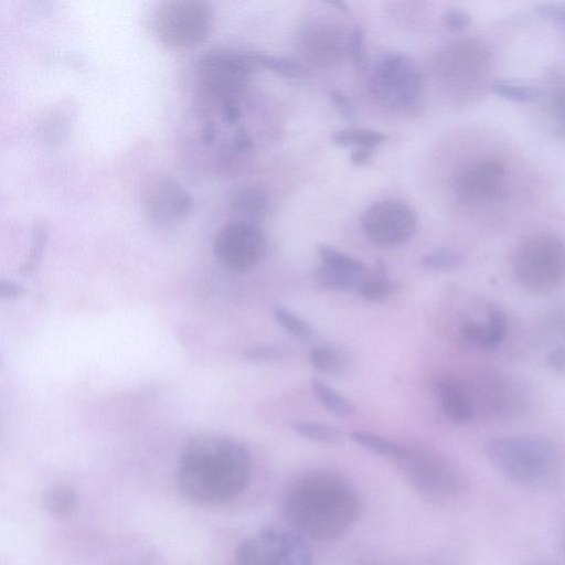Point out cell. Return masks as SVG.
Wrapping results in <instances>:
<instances>
[{
  "label": "cell",
  "instance_id": "d6986e66",
  "mask_svg": "<svg viewBox=\"0 0 565 565\" xmlns=\"http://www.w3.org/2000/svg\"><path fill=\"white\" fill-rule=\"evenodd\" d=\"M311 366L320 373L330 376H341L349 371L348 355L331 347H318L310 352Z\"/></svg>",
  "mask_w": 565,
  "mask_h": 565
},
{
  "label": "cell",
  "instance_id": "e575fe53",
  "mask_svg": "<svg viewBox=\"0 0 565 565\" xmlns=\"http://www.w3.org/2000/svg\"><path fill=\"white\" fill-rule=\"evenodd\" d=\"M332 103L337 111L347 120H353L356 117L352 100L341 90L335 89L331 94Z\"/></svg>",
  "mask_w": 565,
  "mask_h": 565
},
{
  "label": "cell",
  "instance_id": "7402d4cb",
  "mask_svg": "<svg viewBox=\"0 0 565 565\" xmlns=\"http://www.w3.org/2000/svg\"><path fill=\"white\" fill-rule=\"evenodd\" d=\"M318 254L322 264L353 275L364 276L365 266L358 259L337 250L326 244L318 245Z\"/></svg>",
  "mask_w": 565,
  "mask_h": 565
},
{
  "label": "cell",
  "instance_id": "7bdbcfd3",
  "mask_svg": "<svg viewBox=\"0 0 565 565\" xmlns=\"http://www.w3.org/2000/svg\"><path fill=\"white\" fill-rule=\"evenodd\" d=\"M328 3L331 6H335L339 10H341L344 13L349 12L347 4L340 0H331V1H328Z\"/></svg>",
  "mask_w": 565,
  "mask_h": 565
},
{
  "label": "cell",
  "instance_id": "f6af8a7d",
  "mask_svg": "<svg viewBox=\"0 0 565 565\" xmlns=\"http://www.w3.org/2000/svg\"><path fill=\"white\" fill-rule=\"evenodd\" d=\"M558 106L561 108L562 116L564 117V120H565V92L561 95Z\"/></svg>",
  "mask_w": 565,
  "mask_h": 565
},
{
  "label": "cell",
  "instance_id": "5bb4252c",
  "mask_svg": "<svg viewBox=\"0 0 565 565\" xmlns=\"http://www.w3.org/2000/svg\"><path fill=\"white\" fill-rule=\"evenodd\" d=\"M508 331L505 315L497 307L489 306L484 317L466 321L463 338L481 349H494L504 340Z\"/></svg>",
  "mask_w": 565,
  "mask_h": 565
},
{
  "label": "cell",
  "instance_id": "f1b7e54d",
  "mask_svg": "<svg viewBox=\"0 0 565 565\" xmlns=\"http://www.w3.org/2000/svg\"><path fill=\"white\" fill-rule=\"evenodd\" d=\"M288 356V350L277 344H264L248 348L243 353V359L250 363H278Z\"/></svg>",
  "mask_w": 565,
  "mask_h": 565
},
{
  "label": "cell",
  "instance_id": "ffe728a7",
  "mask_svg": "<svg viewBox=\"0 0 565 565\" xmlns=\"http://www.w3.org/2000/svg\"><path fill=\"white\" fill-rule=\"evenodd\" d=\"M310 386L318 402L330 413L338 417H348L353 413L351 402L320 379L312 377Z\"/></svg>",
  "mask_w": 565,
  "mask_h": 565
},
{
  "label": "cell",
  "instance_id": "4fadbf2b",
  "mask_svg": "<svg viewBox=\"0 0 565 565\" xmlns=\"http://www.w3.org/2000/svg\"><path fill=\"white\" fill-rule=\"evenodd\" d=\"M504 170L495 162H483L467 170L457 190L467 199L494 200L503 191Z\"/></svg>",
  "mask_w": 565,
  "mask_h": 565
},
{
  "label": "cell",
  "instance_id": "d590c367",
  "mask_svg": "<svg viewBox=\"0 0 565 565\" xmlns=\"http://www.w3.org/2000/svg\"><path fill=\"white\" fill-rule=\"evenodd\" d=\"M536 11L565 32V7L545 3L539 4Z\"/></svg>",
  "mask_w": 565,
  "mask_h": 565
},
{
  "label": "cell",
  "instance_id": "9c48e42d",
  "mask_svg": "<svg viewBox=\"0 0 565 565\" xmlns=\"http://www.w3.org/2000/svg\"><path fill=\"white\" fill-rule=\"evenodd\" d=\"M254 53L214 50L198 61V73L205 88L223 105L237 103L257 67Z\"/></svg>",
  "mask_w": 565,
  "mask_h": 565
},
{
  "label": "cell",
  "instance_id": "7c38bea8",
  "mask_svg": "<svg viewBox=\"0 0 565 565\" xmlns=\"http://www.w3.org/2000/svg\"><path fill=\"white\" fill-rule=\"evenodd\" d=\"M141 204L149 221L157 225H172L190 213L192 199L173 179L156 175L145 185Z\"/></svg>",
  "mask_w": 565,
  "mask_h": 565
},
{
  "label": "cell",
  "instance_id": "8992f818",
  "mask_svg": "<svg viewBox=\"0 0 565 565\" xmlns=\"http://www.w3.org/2000/svg\"><path fill=\"white\" fill-rule=\"evenodd\" d=\"M211 6L201 0L161 2L153 14V31L170 49H186L204 41L212 25Z\"/></svg>",
  "mask_w": 565,
  "mask_h": 565
},
{
  "label": "cell",
  "instance_id": "cb8c5ba5",
  "mask_svg": "<svg viewBox=\"0 0 565 565\" xmlns=\"http://www.w3.org/2000/svg\"><path fill=\"white\" fill-rule=\"evenodd\" d=\"M274 317L279 326L291 337L301 341H308L313 337L312 327L288 309L276 306L274 308Z\"/></svg>",
  "mask_w": 565,
  "mask_h": 565
},
{
  "label": "cell",
  "instance_id": "8fae6325",
  "mask_svg": "<svg viewBox=\"0 0 565 565\" xmlns=\"http://www.w3.org/2000/svg\"><path fill=\"white\" fill-rule=\"evenodd\" d=\"M365 235L381 246H399L408 242L416 232L417 217L404 202L381 201L365 210L361 217Z\"/></svg>",
  "mask_w": 565,
  "mask_h": 565
},
{
  "label": "cell",
  "instance_id": "9a60e30c",
  "mask_svg": "<svg viewBox=\"0 0 565 565\" xmlns=\"http://www.w3.org/2000/svg\"><path fill=\"white\" fill-rule=\"evenodd\" d=\"M438 391L441 407L452 422L463 425L475 418V405L466 386L455 381H444Z\"/></svg>",
  "mask_w": 565,
  "mask_h": 565
},
{
  "label": "cell",
  "instance_id": "603a6c76",
  "mask_svg": "<svg viewBox=\"0 0 565 565\" xmlns=\"http://www.w3.org/2000/svg\"><path fill=\"white\" fill-rule=\"evenodd\" d=\"M49 237V228L45 222H36L32 230L30 253L23 265L21 274L24 276H33L40 267L43 250Z\"/></svg>",
  "mask_w": 565,
  "mask_h": 565
},
{
  "label": "cell",
  "instance_id": "ac0fdd59",
  "mask_svg": "<svg viewBox=\"0 0 565 565\" xmlns=\"http://www.w3.org/2000/svg\"><path fill=\"white\" fill-rule=\"evenodd\" d=\"M311 276L319 286L337 291L359 289L364 280V276L341 271L322 263L312 268Z\"/></svg>",
  "mask_w": 565,
  "mask_h": 565
},
{
  "label": "cell",
  "instance_id": "44dd1931",
  "mask_svg": "<svg viewBox=\"0 0 565 565\" xmlns=\"http://www.w3.org/2000/svg\"><path fill=\"white\" fill-rule=\"evenodd\" d=\"M386 139L387 136L383 132L362 128L339 130L332 136V142L338 146H358L359 148L365 147L372 149L383 143Z\"/></svg>",
  "mask_w": 565,
  "mask_h": 565
},
{
  "label": "cell",
  "instance_id": "83f0119b",
  "mask_svg": "<svg viewBox=\"0 0 565 565\" xmlns=\"http://www.w3.org/2000/svg\"><path fill=\"white\" fill-rule=\"evenodd\" d=\"M461 255L450 248L435 249L422 259V266L429 271H447L460 266Z\"/></svg>",
  "mask_w": 565,
  "mask_h": 565
},
{
  "label": "cell",
  "instance_id": "836d02e7",
  "mask_svg": "<svg viewBox=\"0 0 565 565\" xmlns=\"http://www.w3.org/2000/svg\"><path fill=\"white\" fill-rule=\"evenodd\" d=\"M444 24L450 31H461L468 28L471 22V15L461 9H450L444 14Z\"/></svg>",
  "mask_w": 565,
  "mask_h": 565
},
{
  "label": "cell",
  "instance_id": "5b68a950",
  "mask_svg": "<svg viewBox=\"0 0 565 565\" xmlns=\"http://www.w3.org/2000/svg\"><path fill=\"white\" fill-rule=\"evenodd\" d=\"M391 459L408 483L428 500H448L465 489L462 473L439 455L399 447L398 452Z\"/></svg>",
  "mask_w": 565,
  "mask_h": 565
},
{
  "label": "cell",
  "instance_id": "d6a6232c",
  "mask_svg": "<svg viewBox=\"0 0 565 565\" xmlns=\"http://www.w3.org/2000/svg\"><path fill=\"white\" fill-rule=\"evenodd\" d=\"M547 331L556 339L555 347L565 348V309L550 315L545 321Z\"/></svg>",
  "mask_w": 565,
  "mask_h": 565
},
{
  "label": "cell",
  "instance_id": "3957f363",
  "mask_svg": "<svg viewBox=\"0 0 565 565\" xmlns=\"http://www.w3.org/2000/svg\"><path fill=\"white\" fill-rule=\"evenodd\" d=\"M490 465L511 482L532 489L555 486L563 473L564 458L558 446L537 436H505L484 446Z\"/></svg>",
  "mask_w": 565,
  "mask_h": 565
},
{
  "label": "cell",
  "instance_id": "30bf717a",
  "mask_svg": "<svg viewBox=\"0 0 565 565\" xmlns=\"http://www.w3.org/2000/svg\"><path fill=\"white\" fill-rule=\"evenodd\" d=\"M214 255L227 269L245 273L255 268L265 257L267 241L258 224L235 220L217 232Z\"/></svg>",
  "mask_w": 565,
  "mask_h": 565
},
{
  "label": "cell",
  "instance_id": "f35d334b",
  "mask_svg": "<svg viewBox=\"0 0 565 565\" xmlns=\"http://www.w3.org/2000/svg\"><path fill=\"white\" fill-rule=\"evenodd\" d=\"M24 294V288L22 285L12 281V280H6L1 279L0 281V297L2 299H17L21 297Z\"/></svg>",
  "mask_w": 565,
  "mask_h": 565
},
{
  "label": "cell",
  "instance_id": "8d00e7d4",
  "mask_svg": "<svg viewBox=\"0 0 565 565\" xmlns=\"http://www.w3.org/2000/svg\"><path fill=\"white\" fill-rule=\"evenodd\" d=\"M349 53L356 64L363 63V31L360 26H355L349 39Z\"/></svg>",
  "mask_w": 565,
  "mask_h": 565
},
{
  "label": "cell",
  "instance_id": "ba28073f",
  "mask_svg": "<svg viewBox=\"0 0 565 565\" xmlns=\"http://www.w3.org/2000/svg\"><path fill=\"white\" fill-rule=\"evenodd\" d=\"M371 89L375 98L386 107L411 110L418 104L423 92V75L415 62L406 54L394 53L376 66Z\"/></svg>",
  "mask_w": 565,
  "mask_h": 565
},
{
  "label": "cell",
  "instance_id": "7a4b0ae2",
  "mask_svg": "<svg viewBox=\"0 0 565 565\" xmlns=\"http://www.w3.org/2000/svg\"><path fill=\"white\" fill-rule=\"evenodd\" d=\"M282 511L289 529L318 542L342 537L358 521L361 500L348 480L328 471H311L286 489Z\"/></svg>",
  "mask_w": 565,
  "mask_h": 565
},
{
  "label": "cell",
  "instance_id": "52a82bcc",
  "mask_svg": "<svg viewBox=\"0 0 565 565\" xmlns=\"http://www.w3.org/2000/svg\"><path fill=\"white\" fill-rule=\"evenodd\" d=\"M235 565H315L306 540L291 529L267 527L243 540Z\"/></svg>",
  "mask_w": 565,
  "mask_h": 565
},
{
  "label": "cell",
  "instance_id": "ee69618b",
  "mask_svg": "<svg viewBox=\"0 0 565 565\" xmlns=\"http://www.w3.org/2000/svg\"><path fill=\"white\" fill-rule=\"evenodd\" d=\"M526 565H562V564H558V563H555V562H551V561H534V562H531Z\"/></svg>",
  "mask_w": 565,
  "mask_h": 565
},
{
  "label": "cell",
  "instance_id": "ab89813d",
  "mask_svg": "<svg viewBox=\"0 0 565 565\" xmlns=\"http://www.w3.org/2000/svg\"><path fill=\"white\" fill-rule=\"evenodd\" d=\"M252 146V139L244 128H239L234 137V149L238 152L247 151Z\"/></svg>",
  "mask_w": 565,
  "mask_h": 565
},
{
  "label": "cell",
  "instance_id": "277c9868",
  "mask_svg": "<svg viewBox=\"0 0 565 565\" xmlns=\"http://www.w3.org/2000/svg\"><path fill=\"white\" fill-rule=\"evenodd\" d=\"M516 282L531 292H550L565 284V243L551 234L522 241L512 260Z\"/></svg>",
  "mask_w": 565,
  "mask_h": 565
},
{
  "label": "cell",
  "instance_id": "4316f807",
  "mask_svg": "<svg viewBox=\"0 0 565 565\" xmlns=\"http://www.w3.org/2000/svg\"><path fill=\"white\" fill-rule=\"evenodd\" d=\"M351 439L361 447L381 456L394 457L399 450V445L369 431L354 430L350 434Z\"/></svg>",
  "mask_w": 565,
  "mask_h": 565
},
{
  "label": "cell",
  "instance_id": "484cf974",
  "mask_svg": "<svg viewBox=\"0 0 565 565\" xmlns=\"http://www.w3.org/2000/svg\"><path fill=\"white\" fill-rule=\"evenodd\" d=\"M295 429L300 436L318 443L335 444L343 438L339 428L316 422H299Z\"/></svg>",
  "mask_w": 565,
  "mask_h": 565
},
{
  "label": "cell",
  "instance_id": "d4e9b609",
  "mask_svg": "<svg viewBox=\"0 0 565 565\" xmlns=\"http://www.w3.org/2000/svg\"><path fill=\"white\" fill-rule=\"evenodd\" d=\"M254 57L258 65L282 77L296 79L303 75L302 66L289 57L268 55L264 53H254Z\"/></svg>",
  "mask_w": 565,
  "mask_h": 565
},
{
  "label": "cell",
  "instance_id": "1f68e13d",
  "mask_svg": "<svg viewBox=\"0 0 565 565\" xmlns=\"http://www.w3.org/2000/svg\"><path fill=\"white\" fill-rule=\"evenodd\" d=\"M60 115V110L53 111L42 121L43 130L41 134L52 145L63 140L68 130L66 117L64 115L61 117Z\"/></svg>",
  "mask_w": 565,
  "mask_h": 565
},
{
  "label": "cell",
  "instance_id": "4dcf8cb0",
  "mask_svg": "<svg viewBox=\"0 0 565 565\" xmlns=\"http://www.w3.org/2000/svg\"><path fill=\"white\" fill-rule=\"evenodd\" d=\"M392 289V284L386 276L377 274L376 278L364 279L358 290L365 300L376 302L386 299Z\"/></svg>",
  "mask_w": 565,
  "mask_h": 565
},
{
  "label": "cell",
  "instance_id": "b9f144b4",
  "mask_svg": "<svg viewBox=\"0 0 565 565\" xmlns=\"http://www.w3.org/2000/svg\"><path fill=\"white\" fill-rule=\"evenodd\" d=\"M223 116L224 119L228 122L236 121L241 116L237 103H228L223 105Z\"/></svg>",
  "mask_w": 565,
  "mask_h": 565
},
{
  "label": "cell",
  "instance_id": "e0dca14e",
  "mask_svg": "<svg viewBox=\"0 0 565 565\" xmlns=\"http://www.w3.org/2000/svg\"><path fill=\"white\" fill-rule=\"evenodd\" d=\"M41 503L50 515L56 519H66L75 512L78 497L72 486L56 483L43 492Z\"/></svg>",
  "mask_w": 565,
  "mask_h": 565
},
{
  "label": "cell",
  "instance_id": "60d3db41",
  "mask_svg": "<svg viewBox=\"0 0 565 565\" xmlns=\"http://www.w3.org/2000/svg\"><path fill=\"white\" fill-rule=\"evenodd\" d=\"M372 153V148H358L351 152L350 161L355 166H363L370 161Z\"/></svg>",
  "mask_w": 565,
  "mask_h": 565
},
{
  "label": "cell",
  "instance_id": "bcb514c9",
  "mask_svg": "<svg viewBox=\"0 0 565 565\" xmlns=\"http://www.w3.org/2000/svg\"><path fill=\"white\" fill-rule=\"evenodd\" d=\"M564 548H565V534H564Z\"/></svg>",
  "mask_w": 565,
  "mask_h": 565
},
{
  "label": "cell",
  "instance_id": "6da1fadb",
  "mask_svg": "<svg viewBox=\"0 0 565 565\" xmlns=\"http://www.w3.org/2000/svg\"><path fill=\"white\" fill-rule=\"evenodd\" d=\"M252 476L248 449L232 437L201 434L190 438L179 459L181 493L200 504H218L245 491Z\"/></svg>",
  "mask_w": 565,
  "mask_h": 565
},
{
  "label": "cell",
  "instance_id": "2e32d148",
  "mask_svg": "<svg viewBox=\"0 0 565 565\" xmlns=\"http://www.w3.org/2000/svg\"><path fill=\"white\" fill-rule=\"evenodd\" d=\"M231 210L238 216L237 220L257 224L269 211V201L266 193L252 185L235 188L228 198Z\"/></svg>",
  "mask_w": 565,
  "mask_h": 565
},
{
  "label": "cell",
  "instance_id": "f546056e",
  "mask_svg": "<svg viewBox=\"0 0 565 565\" xmlns=\"http://www.w3.org/2000/svg\"><path fill=\"white\" fill-rule=\"evenodd\" d=\"M492 92L513 102H526L536 97V89L532 86L511 82H498L492 85Z\"/></svg>",
  "mask_w": 565,
  "mask_h": 565
},
{
  "label": "cell",
  "instance_id": "74e56055",
  "mask_svg": "<svg viewBox=\"0 0 565 565\" xmlns=\"http://www.w3.org/2000/svg\"><path fill=\"white\" fill-rule=\"evenodd\" d=\"M547 365L557 373L565 372V348L554 347L546 354Z\"/></svg>",
  "mask_w": 565,
  "mask_h": 565
}]
</instances>
